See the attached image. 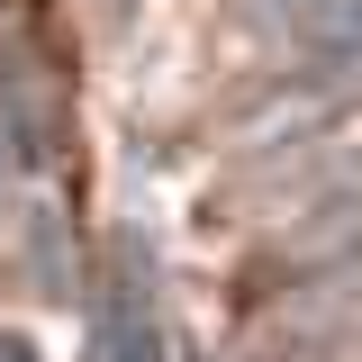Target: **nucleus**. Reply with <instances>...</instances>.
<instances>
[{"label": "nucleus", "mask_w": 362, "mask_h": 362, "mask_svg": "<svg viewBox=\"0 0 362 362\" xmlns=\"http://www.w3.org/2000/svg\"><path fill=\"white\" fill-rule=\"evenodd\" d=\"M272 28L317 82H362V0H272Z\"/></svg>", "instance_id": "obj_1"}, {"label": "nucleus", "mask_w": 362, "mask_h": 362, "mask_svg": "<svg viewBox=\"0 0 362 362\" xmlns=\"http://www.w3.org/2000/svg\"><path fill=\"white\" fill-rule=\"evenodd\" d=\"M0 362H37V354H28V335H0Z\"/></svg>", "instance_id": "obj_2"}]
</instances>
